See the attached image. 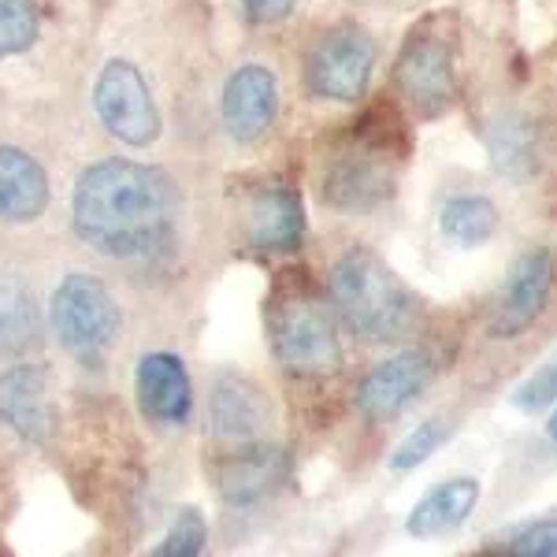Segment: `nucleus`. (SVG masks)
Returning a JSON list of instances; mask_svg holds the SVG:
<instances>
[{
	"label": "nucleus",
	"mask_w": 557,
	"mask_h": 557,
	"mask_svg": "<svg viewBox=\"0 0 557 557\" xmlns=\"http://www.w3.org/2000/svg\"><path fill=\"white\" fill-rule=\"evenodd\" d=\"M67 212L89 253L146 278L175 272L190 238V201L178 175L120 152L78 172Z\"/></svg>",
	"instance_id": "nucleus-1"
},
{
	"label": "nucleus",
	"mask_w": 557,
	"mask_h": 557,
	"mask_svg": "<svg viewBox=\"0 0 557 557\" xmlns=\"http://www.w3.org/2000/svg\"><path fill=\"white\" fill-rule=\"evenodd\" d=\"M323 290L338 323L364 346L406 343L424 323V301L372 246H349L327 268Z\"/></svg>",
	"instance_id": "nucleus-2"
},
{
	"label": "nucleus",
	"mask_w": 557,
	"mask_h": 557,
	"mask_svg": "<svg viewBox=\"0 0 557 557\" xmlns=\"http://www.w3.org/2000/svg\"><path fill=\"white\" fill-rule=\"evenodd\" d=\"M268 343L275 364L305 383L343 372L346 354L338 338V317L327 290L305 272H283L264 301Z\"/></svg>",
	"instance_id": "nucleus-3"
},
{
	"label": "nucleus",
	"mask_w": 557,
	"mask_h": 557,
	"mask_svg": "<svg viewBox=\"0 0 557 557\" xmlns=\"http://www.w3.org/2000/svg\"><path fill=\"white\" fill-rule=\"evenodd\" d=\"M406 127L394 120L391 108L368 112L361 123H354L343 146L323 157L320 201L346 215L383 209L398 194V164L406 160Z\"/></svg>",
	"instance_id": "nucleus-4"
},
{
	"label": "nucleus",
	"mask_w": 557,
	"mask_h": 557,
	"mask_svg": "<svg viewBox=\"0 0 557 557\" xmlns=\"http://www.w3.org/2000/svg\"><path fill=\"white\" fill-rule=\"evenodd\" d=\"M45 331L86 372H104L127 335V309L101 272L67 268L45 298Z\"/></svg>",
	"instance_id": "nucleus-5"
},
{
	"label": "nucleus",
	"mask_w": 557,
	"mask_h": 557,
	"mask_svg": "<svg viewBox=\"0 0 557 557\" xmlns=\"http://www.w3.org/2000/svg\"><path fill=\"white\" fill-rule=\"evenodd\" d=\"M394 94L412 120H443L461 97V30L454 12H428L394 60Z\"/></svg>",
	"instance_id": "nucleus-6"
},
{
	"label": "nucleus",
	"mask_w": 557,
	"mask_h": 557,
	"mask_svg": "<svg viewBox=\"0 0 557 557\" xmlns=\"http://www.w3.org/2000/svg\"><path fill=\"white\" fill-rule=\"evenodd\" d=\"M94 120L115 146L152 149L164 134V104L146 71V60L131 52H108L89 86Z\"/></svg>",
	"instance_id": "nucleus-7"
},
{
	"label": "nucleus",
	"mask_w": 557,
	"mask_h": 557,
	"mask_svg": "<svg viewBox=\"0 0 557 557\" xmlns=\"http://www.w3.org/2000/svg\"><path fill=\"white\" fill-rule=\"evenodd\" d=\"M283 86L268 60H238L215 86V131L238 149L260 146L278 123Z\"/></svg>",
	"instance_id": "nucleus-8"
},
{
	"label": "nucleus",
	"mask_w": 557,
	"mask_h": 557,
	"mask_svg": "<svg viewBox=\"0 0 557 557\" xmlns=\"http://www.w3.org/2000/svg\"><path fill=\"white\" fill-rule=\"evenodd\" d=\"M375 60V38L357 23H335L312 38L305 52V89L320 101L354 104L368 94Z\"/></svg>",
	"instance_id": "nucleus-9"
},
{
	"label": "nucleus",
	"mask_w": 557,
	"mask_h": 557,
	"mask_svg": "<svg viewBox=\"0 0 557 557\" xmlns=\"http://www.w3.org/2000/svg\"><path fill=\"white\" fill-rule=\"evenodd\" d=\"M209 438L220 450H235V446L268 443L275 431V409L268 391L253 375L223 368L209 380Z\"/></svg>",
	"instance_id": "nucleus-10"
},
{
	"label": "nucleus",
	"mask_w": 557,
	"mask_h": 557,
	"mask_svg": "<svg viewBox=\"0 0 557 557\" xmlns=\"http://www.w3.org/2000/svg\"><path fill=\"white\" fill-rule=\"evenodd\" d=\"M0 424L34 450H45L57 438L60 409L49 364L15 357L0 368Z\"/></svg>",
	"instance_id": "nucleus-11"
},
{
	"label": "nucleus",
	"mask_w": 557,
	"mask_h": 557,
	"mask_svg": "<svg viewBox=\"0 0 557 557\" xmlns=\"http://www.w3.org/2000/svg\"><path fill=\"white\" fill-rule=\"evenodd\" d=\"M134 406L149 428L164 435H183L194 424L197 391L190 380V368L175 349H146L134 364Z\"/></svg>",
	"instance_id": "nucleus-12"
},
{
	"label": "nucleus",
	"mask_w": 557,
	"mask_h": 557,
	"mask_svg": "<svg viewBox=\"0 0 557 557\" xmlns=\"http://www.w3.org/2000/svg\"><path fill=\"white\" fill-rule=\"evenodd\" d=\"M554 253L550 249H528L506 275L491 301L487 317V338L494 343H513V338L528 335L539 317L550 309L554 294Z\"/></svg>",
	"instance_id": "nucleus-13"
},
{
	"label": "nucleus",
	"mask_w": 557,
	"mask_h": 557,
	"mask_svg": "<svg viewBox=\"0 0 557 557\" xmlns=\"http://www.w3.org/2000/svg\"><path fill=\"white\" fill-rule=\"evenodd\" d=\"M438 380V357L431 349H401L380 361L357 386V412L372 424L401 417L412 401L424 398L428 386Z\"/></svg>",
	"instance_id": "nucleus-14"
},
{
	"label": "nucleus",
	"mask_w": 557,
	"mask_h": 557,
	"mask_svg": "<svg viewBox=\"0 0 557 557\" xmlns=\"http://www.w3.org/2000/svg\"><path fill=\"white\" fill-rule=\"evenodd\" d=\"M246 246L264 257H290L305 242V205L290 183H264L249 194L246 212Z\"/></svg>",
	"instance_id": "nucleus-15"
},
{
	"label": "nucleus",
	"mask_w": 557,
	"mask_h": 557,
	"mask_svg": "<svg viewBox=\"0 0 557 557\" xmlns=\"http://www.w3.org/2000/svg\"><path fill=\"white\" fill-rule=\"evenodd\" d=\"M212 480L227 509H257L260 502H268L286 483V454L272 438L253 446H235V450H220Z\"/></svg>",
	"instance_id": "nucleus-16"
},
{
	"label": "nucleus",
	"mask_w": 557,
	"mask_h": 557,
	"mask_svg": "<svg viewBox=\"0 0 557 557\" xmlns=\"http://www.w3.org/2000/svg\"><path fill=\"white\" fill-rule=\"evenodd\" d=\"M52 205V178L38 152L0 141V227H30Z\"/></svg>",
	"instance_id": "nucleus-17"
},
{
	"label": "nucleus",
	"mask_w": 557,
	"mask_h": 557,
	"mask_svg": "<svg viewBox=\"0 0 557 557\" xmlns=\"http://www.w3.org/2000/svg\"><path fill=\"white\" fill-rule=\"evenodd\" d=\"M45 335V305L20 272H0V361L30 357Z\"/></svg>",
	"instance_id": "nucleus-18"
},
{
	"label": "nucleus",
	"mask_w": 557,
	"mask_h": 557,
	"mask_svg": "<svg viewBox=\"0 0 557 557\" xmlns=\"http://www.w3.org/2000/svg\"><path fill=\"white\" fill-rule=\"evenodd\" d=\"M480 494L483 487L472 475H454V480L438 483V487H431L424 498L412 506L406 532L412 539H438V535L454 532V528H461L465 520L475 513Z\"/></svg>",
	"instance_id": "nucleus-19"
},
{
	"label": "nucleus",
	"mask_w": 557,
	"mask_h": 557,
	"mask_svg": "<svg viewBox=\"0 0 557 557\" xmlns=\"http://www.w3.org/2000/svg\"><path fill=\"white\" fill-rule=\"evenodd\" d=\"M498 205L487 194H454L438 209V231L457 249H475L498 231Z\"/></svg>",
	"instance_id": "nucleus-20"
},
{
	"label": "nucleus",
	"mask_w": 557,
	"mask_h": 557,
	"mask_svg": "<svg viewBox=\"0 0 557 557\" xmlns=\"http://www.w3.org/2000/svg\"><path fill=\"white\" fill-rule=\"evenodd\" d=\"M487 152L506 178H528L535 172L539 160V138L535 127L524 115H502L487 131Z\"/></svg>",
	"instance_id": "nucleus-21"
},
{
	"label": "nucleus",
	"mask_w": 557,
	"mask_h": 557,
	"mask_svg": "<svg viewBox=\"0 0 557 557\" xmlns=\"http://www.w3.org/2000/svg\"><path fill=\"white\" fill-rule=\"evenodd\" d=\"M41 38L38 0H0V60L30 52Z\"/></svg>",
	"instance_id": "nucleus-22"
},
{
	"label": "nucleus",
	"mask_w": 557,
	"mask_h": 557,
	"mask_svg": "<svg viewBox=\"0 0 557 557\" xmlns=\"http://www.w3.org/2000/svg\"><path fill=\"white\" fill-rule=\"evenodd\" d=\"M450 435H454V417H431V420H424V424H417L406 438H401L398 446H394L391 469L394 472L420 469V465L431 461V457L443 450V443Z\"/></svg>",
	"instance_id": "nucleus-23"
},
{
	"label": "nucleus",
	"mask_w": 557,
	"mask_h": 557,
	"mask_svg": "<svg viewBox=\"0 0 557 557\" xmlns=\"http://www.w3.org/2000/svg\"><path fill=\"white\" fill-rule=\"evenodd\" d=\"M209 546V524L197 509H178L168 524V532L160 535V543L152 546L157 557H197Z\"/></svg>",
	"instance_id": "nucleus-24"
},
{
	"label": "nucleus",
	"mask_w": 557,
	"mask_h": 557,
	"mask_svg": "<svg viewBox=\"0 0 557 557\" xmlns=\"http://www.w3.org/2000/svg\"><path fill=\"white\" fill-rule=\"evenodd\" d=\"M502 554H513V557H557V517L532 520V524L509 532L506 543H502Z\"/></svg>",
	"instance_id": "nucleus-25"
},
{
	"label": "nucleus",
	"mask_w": 557,
	"mask_h": 557,
	"mask_svg": "<svg viewBox=\"0 0 557 557\" xmlns=\"http://www.w3.org/2000/svg\"><path fill=\"white\" fill-rule=\"evenodd\" d=\"M513 406L520 412H532V417H535V412L557 406V354L543 368H539V372H532L524 383L517 386Z\"/></svg>",
	"instance_id": "nucleus-26"
},
{
	"label": "nucleus",
	"mask_w": 557,
	"mask_h": 557,
	"mask_svg": "<svg viewBox=\"0 0 557 557\" xmlns=\"http://www.w3.org/2000/svg\"><path fill=\"white\" fill-rule=\"evenodd\" d=\"M298 4L301 0H242V15L253 26H275L283 20H290Z\"/></svg>",
	"instance_id": "nucleus-27"
},
{
	"label": "nucleus",
	"mask_w": 557,
	"mask_h": 557,
	"mask_svg": "<svg viewBox=\"0 0 557 557\" xmlns=\"http://www.w3.org/2000/svg\"><path fill=\"white\" fill-rule=\"evenodd\" d=\"M546 438H550V443L557 446V409H554V417L546 420Z\"/></svg>",
	"instance_id": "nucleus-28"
}]
</instances>
